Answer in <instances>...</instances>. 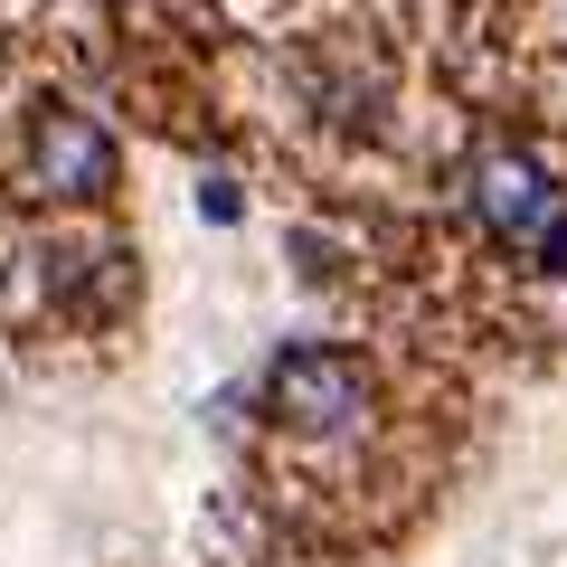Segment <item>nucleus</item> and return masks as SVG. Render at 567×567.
<instances>
[{
    "label": "nucleus",
    "mask_w": 567,
    "mask_h": 567,
    "mask_svg": "<svg viewBox=\"0 0 567 567\" xmlns=\"http://www.w3.org/2000/svg\"><path fill=\"white\" fill-rule=\"evenodd\" d=\"M473 208H483L492 237L529 246V256L567 265V189L548 181L529 152H511V142H492L483 162H473Z\"/></svg>",
    "instance_id": "nucleus-1"
},
{
    "label": "nucleus",
    "mask_w": 567,
    "mask_h": 567,
    "mask_svg": "<svg viewBox=\"0 0 567 567\" xmlns=\"http://www.w3.org/2000/svg\"><path fill=\"white\" fill-rule=\"evenodd\" d=\"M265 406H275L284 425H303V435H350L360 406H369V379H360L350 350L303 341V350H284V360L265 369Z\"/></svg>",
    "instance_id": "nucleus-2"
},
{
    "label": "nucleus",
    "mask_w": 567,
    "mask_h": 567,
    "mask_svg": "<svg viewBox=\"0 0 567 567\" xmlns=\"http://www.w3.org/2000/svg\"><path fill=\"white\" fill-rule=\"evenodd\" d=\"M29 181L48 199H104L114 189V133L95 114H76V104H48L39 133H29Z\"/></svg>",
    "instance_id": "nucleus-3"
}]
</instances>
